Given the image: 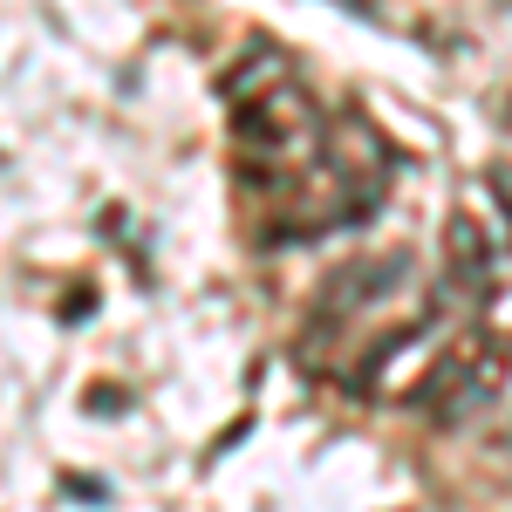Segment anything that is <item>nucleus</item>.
I'll return each instance as SVG.
<instances>
[{
	"instance_id": "1",
	"label": "nucleus",
	"mask_w": 512,
	"mask_h": 512,
	"mask_svg": "<svg viewBox=\"0 0 512 512\" xmlns=\"http://www.w3.org/2000/svg\"><path fill=\"white\" fill-rule=\"evenodd\" d=\"M506 335H492V328H465V335H451L444 355L431 362V376L417 383V403L431 410L437 424H472L485 417L499 390H506Z\"/></svg>"
},
{
	"instance_id": "2",
	"label": "nucleus",
	"mask_w": 512,
	"mask_h": 512,
	"mask_svg": "<svg viewBox=\"0 0 512 512\" xmlns=\"http://www.w3.org/2000/svg\"><path fill=\"white\" fill-rule=\"evenodd\" d=\"M451 287L465 294V301H485L492 294V239L478 219H451Z\"/></svg>"
}]
</instances>
